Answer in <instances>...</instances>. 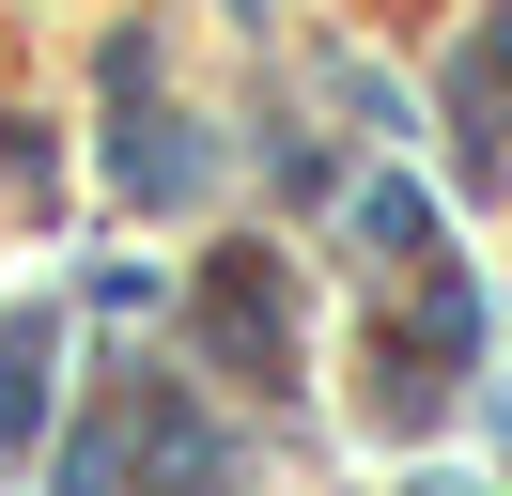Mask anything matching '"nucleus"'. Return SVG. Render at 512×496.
Returning a JSON list of instances; mask_svg holds the SVG:
<instances>
[{
	"label": "nucleus",
	"mask_w": 512,
	"mask_h": 496,
	"mask_svg": "<svg viewBox=\"0 0 512 496\" xmlns=\"http://www.w3.org/2000/svg\"><path fill=\"white\" fill-rule=\"evenodd\" d=\"M202 326L233 341V372H280V279H264V248H233V264L202 279Z\"/></svg>",
	"instance_id": "1"
},
{
	"label": "nucleus",
	"mask_w": 512,
	"mask_h": 496,
	"mask_svg": "<svg viewBox=\"0 0 512 496\" xmlns=\"http://www.w3.org/2000/svg\"><path fill=\"white\" fill-rule=\"evenodd\" d=\"M47 326H32V310H16V326H0V434H32V403H47Z\"/></svg>",
	"instance_id": "2"
}]
</instances>
